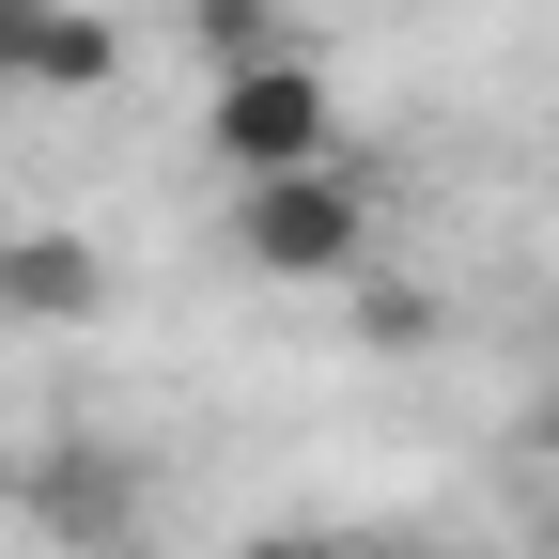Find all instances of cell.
<instances>
[{
	"instance_id": "obj_1",
	"label": "cell",
	"mask_w": 559,
	"mask_h": 559,
	"mask_svg": "<svg viewBox=\"0 0 559 559\" xmlns=\"http://www.w3.org/2000/svg\"><path fill=\"white\" fill-rule=\"evenodd\" d=\"M234 264L249 280H358L373 264V187L358 171H280V187H234Z\"/></svg>"
},
{
	"instance_id": "obj_2",
	"label": "cell",
	"mask_w": 559,
	"mask_h": 559,
	"mask_svg": "<svg viewBox=\"0 0 559 559\" xmlns=\"http://www.w3.org/2000/svg\"><path fill=\"white\" fill-rule=\"evenodd\" d=\"M202 140H218V171H234V187L326 171V156H342V94H326V62H249V79H218Z\"/></svg>"
},
{
	"instance_id": "obj_3",
	"label": "cell",
	"mask_w": 559,
	"mask_h": 559,
	"mask_svg": "<svg viewBox=\"0 0 559 559\" xmlns=\"http://www.w3.org/2000/svg\"><path fill=\"white\" fill-rule=\"evenodd\" d=\"M16 498H32V528H47V544H140L156 481H140V451H109V436H47Z\"/></svg>"
},
{
	"instance_id": "obj_4",
	"label": "cell",
	"mask_w": 559,
	"mask_h": 559,
	"mask_svg": "<svg viewBox=\"0 0 559 559\" xmlns=\"http://www.w3.org/2000/svg\"><path fill=\"white\" fill-rule=\"evenodd\" d=\"M124 32L94 0H0V94H109Z\"/></svg>"
},
{
	"instance_id": "obj_5",
	"label": "cell",
	"mask_w": 559,
	"mask_h": 559,
	"mask_svg": "<svg viewBox=\"0 0 559 559\" xmlns=\"http://www.w3.org/2000/svg\"><path fill=\"white\" fill-rule=\"evenodd\" d=\"M0 311L16 326H94L109 311V249L94 234H0Z\"/></svg>"
},
{
	"instance_id": "obj_6",
	"label": "cell",
	"mask_w": 559,
	"mask_h": 559,
	"mask_svg": "<svg viewBox=\"0 0 559 559\" xmlns=\"http://www.w3.org/2000/svg\"><path fill=\"white\" fill-rule=\"evenodd\" d=\"M187 47L218 79H249V62H311V16L296 0H187Z\"/></svg>"
},
{
	"instance_id": "obj_7",
	"label": "cell",
	"mask_w": 559,
	"mask_h": 559,
	"mask_svg": "<svg viewBox=\"0 0 559 559\" xmlns=\"http://www.w3.org/2000/svg\"><path fill=\"white\" fill-rule=\"evenodd\" d=\"M358 342L373 358H419V342H436V296H419V280H358Z\"/></svg>"
},
{
	"instance_id": "obj_8",
	"label": "cell",
	"mask_w": 559,
	"mask_h": 559,
	"mask_svg": "<svg viewBox=\"0 0 559 559\" xmlns=\"http://www.w3.org/2000/svg\"><path fill=\"white\" fill-rule=\"evenodd\" d=\"M249 559H342V544H249Z\"/></svg>"
},
{
	"instance_id": "obj_9",
	"label": "cell",
	"mask_w": 559,
	"mask_h": 559,
	"mask_svg": "<svg viewBox=\"0 0 559 559\" xmlns=\"http://www.w3.org/2000/svg\"><path fill=\"white\" fill-rule=\"evenodd\" d=\"M544 451H559V389H544Z\"/></svg>"
}]
</instances>
